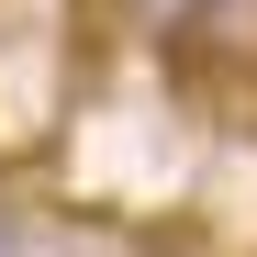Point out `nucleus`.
Listing matches in <instances>:
<instances>
[{
  "mask_svg": "<svg viewBox=\"0 0 257 257\" xmlns=\"http://www.w3.org/2000/svg\"><path fill=\"white\" fill-rule=\"evenodd\" d=\"M168 67L179 78H257V0H179Z\"/></svg>",
  "mask_w": 257,
  "mask_h": 257,
  "instance_id": "1",
  "label": "nucleus"
}]
</instances>
